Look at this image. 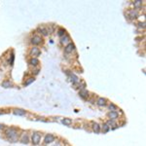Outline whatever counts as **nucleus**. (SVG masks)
<instances>
[{
  "label": "nucleus",
  "instance_id": "f257e3e1",
  "mask_svg": "<svg viewBox=\"0 0 146 146\" xmlns=\"http://www.w3.org/2000/svg\"><path fill=\"white\" fill-rule=\"evenodd\" d=\"M5 134L7 136V138L9 139L11 142H17L18 138H19V133L16 129L14 128H10L8 129L7 131L5 132Z\"/></svg>",
  "mask_w": 146,
  "mask_h": 146
},
{
  "label": "nucleus",
  "instance_id": "f03ea898",
  "mask_svg": "<svg viewBox=\"0 0 146 146\" xmlns=\"http://www.w3.org/2000/svg\"><path fill=\"white\" fill-rule=\"evenodd\" d=\"M40 141H41V133H33L31 135V142L33 143L34 145H37L40 143Z\"/></svg>",
  "mask_w": 146,
  "mask_h": 146
},
{
  "label": "nucleus",
  "instance_id": "7ed1b4c3",
  "mask_svg": "<svg viewBox=\"0 0 146 146\" xmlns=\"http://www.w3.org/2000/svg\"><path fill=\"white\" fill-rule=\"evenodd\" d=\"M29 55L32 56V58H37L41 55V51H40V49L37 48V47H33L31 48V50L29 51Z\"/></svg>",
  "mask_w": 146,
  "mask_h": 146
},
{
  "label": "nucleus",
  "instance_id": "20e7f679",
  "mask_svg": "<svg viewBox=\"0 0 146 146\" xmlns=\"http://www.w3.org/2000/svg\"><path fill=\"white\" fill-rule=\"evenodd\" d=\"M137 17H138V13H137L135 9H131L128 11V18L133 20V19H136Z\"/></svg>",
  "mask_w": 146,
  "mask_h": 146
},
{
  "label": "nucleus",
  "instance_id": "39448f33",
  "mask_svg": "<svg viewBox=\"0 0 146 146\" xmlns=\"http://www.w3.org/2000/svg\"><path fill=\"white\" fill-rule=\"evenodd\" d=\"M75 50V45L73 43H69L65 46V48H64V53L65 54H71L73 51Z\"/></svg>",
  "mask_w": 146,
  "mask_h": 146
},
{
  "label": "nucleus",
  "instance_id": "423d86ee",
  "mask_svg": "<svg viewBox=\"0 0 146 146\" xmlns=\"http://www.w3.org/2000/svg\"><path fill=\"white\" fill-rule=\"evenodd\" d=\"M31 43L33 45H39L42 43V37L39 35H34L31 38Z\"/></svg>",
  "mask_w": 146,
  "mask_h": 146
},
{
  "label": "nucleus",
  "instance_id": "0eeeda50",
  "mask_svg": "<svg viewBox=\"0 0 146 146\" xmlns=\"http://www.w3.org/2000/svg\"><path fill=\"white\" fill-rule=\"evenodd\" d=\"M53 141H55V136L51 133L46 134L45 135V138H44V143L45 144H49V143H52Z\"/></svg>",
  "mask_w": 146,
  "mask_h": 146
},
{
  "label": "nucleus",
  "instance_id": "6e6552de",
  "mask_svg": "<svg viewBox=\"0 0 146 146\" xmlns=\"http://www.w3.org/2000/svg\"><path fill=\"white\" fill-rule=\"evenodd\" d=\"M13 112L15 115H18V116H24L26 114V111L23 109H21V108H16L13 110Z\"/></svg>",
  "mask_w": 146,
  "mask_h": 146
},
{
  "label": "nucleus",
  "instance_id": "1a4fd4ad",
  "mask_svg": "<svg viewBox=\"0 0 146 146\" xmlns=\"http://www.w3.org/2000/svg\"><path fill=\"white\" fill-rule=\"evenodd\" d=\"M60 43L63 44V45H67V44H69V43H70V37H69V35L64 34V35L60 38Z\"/></svg>",
  "mask_w": 146,
  "mask_h": 146
},
{
  "label": "nucleus",
  "instance_id": "9d476101",
  "mask_svg": "<svg viewBox=\"0 0 146 146\" xmlns=\"http://www.w3.org/2000/svg\"><path fill=\"white\" fill-rule=\"evenodd\" d=\"M118 117H119V114H118V112L117 111H110L109 113H108V118H109V120H116V119H118Z\"/></svg>",
  "mask_w": 146,
  "mask_h": 146
},
{
  "label": "nucleus",
  "instance_id": "9b49d317",
  "mask_svg": "<svg viewBox=\"0 0 146 146\" xmlns=\"http://www.w3.org/2000/svg\"><path fill=\"white\" fill-rule=\"evenodd\" d=\"M79 95L82 97V99H88V97H89V92L87 90H85V89H82V90L79 92Z\"/></svg>",
  "mask_w": 146,
  "mask_h": 146
},
{
  "label": "nucleus",
  "instance_id": "f8f14e48",
  "mask_svg": "<svg viewBox=\"0 0 146 146\" xmlns=\"http://www.w3.org/2000/svg\"><path fill=\"white\" fill-rule=\"evenodd\" d=\"M21 143H23V144H27L28 142H29V137H28V135L26 134V133H23L22 135H21Z\"/></svg>",
  "mask_w": 146,
  "mask_h": 146
},
{
  "label": "nucleus",
  "instance_id": "ddd939ff",
  "mask_svg": "<svg viewBox=\"0 0 146 146\" xmlns=\"http://www.w3.org/2000/svg\"><path fill=\"white\" fill-rule=\"evenodd\" d=\"M92 128H93V131H94L95 133H100V126L97 124V123H94L93 126H92Z\"/></svg>",
  "mask_w": 146,
  "mask_h": 146
},
{
  "label": "nucleus",
  "instance_id": "4468645a",
  "mask_svg": "<svg viewBox=\"0 0 146 146\" xmlns=\"http://www.w3.org/2000/svg\"><path fill=\"white\" fill-rule=\"evenodd\" d=\"M97 105H99V106H105L106 105V99H103V97H99V99L96 101Z\"/></svg>",
  "mask_w": 146,
  "mask_h": 146
},
{
  "label": "nucleus",
  "instance_id": "2eb2a0df",
  "mask_svg": "<svg viewBox=\"0 0 146 146\" xmlns=\"http://www.w3.org/2000/svg\"><path fill=\"white\" fill-rule=\"evenodd\" d=\"M110 131V128L106 125V124H103L101 127H100V132H102V133H106Z\"/></svg>",
  "mask_w": 146,
  "mask_h": 146
},
{
  "label": "nucleus",
  "instance_id": "dca6fc26",
  "mask_svg": "<svg viewBox=\"0 0 146 146\" xmlns=\"http://www.w3.org/2000/svg\"><path fill=\"white\" fill-rule=\"evenodd\" d=\"M38 30H39L40 32H41L42 35H44V36H47V35L49 34L48 29H47L46 27H44V26H39V27H38Z\"/></svg>",
  "mask_w": 146,
  "mask_h": 146
},
{
  "label": "nucleus",
  "instance_id": "f3484780",
  "mask_svg": "<svg viewBox=\"0 0 146 146\" xmlns=\"http://www.w3.org/2000/svg\"><path fill=\"white\" fill-rule=\"evenodd\" d=\"M29 63L31 64L32 66H37L38 64H39V60L37 58H32L30 60H29Z\"/></svg>",
  "mask_w": 146,
  "mask_h": 146
},
{
  "label": "nucleus",
  "instance_id": "a211bd4d",
  "mask_svg": "<svg viewBox=\"0 0 146 146\" xmlns=\"http://www.w3.org/2000/svg\"><path fill=\"white\" fill-rule=\"evenodd\" d=\"M2 87L3 88H11V87H13V83L9 80H6L2 83Z\"/></svg>",
  "mask_w": 146,
  "mask_h": 146
},
{
  "label": "nucleus",
  "instance_id": "6ab92c4d",
  "mask_svg": "<svg viewBox=\"0 0 146 146\" xmlns=\"http://www.w3.org/2000/svg\"><path fill=\"white\" fill-rule=\"evenodd\" d=\"M62 124H63L64 126L69 127V126L72 124V120H71L70 118H64V119L62 120Z\"/></svg>",
  "mask_w": 146,
  "mask_h": 146
},
{
  "label": "nucleus",
  "instance_id": "aec40b11",
  "mask_svg": "<svg viewBox=\"0 0 146 146\" xmlns=\"http://www.w3.org/2000/svg\"><path fill=\"white\" fill-rule=\"evenodd\" d=\"M106 125L109 127V128H113V129H115L116 127V123H115V122L114 121H113V120H108L107 122H106Z\"/></svg>",
  "mask_w": 146,
  "mask_h": 146
},
{
  "label": "nucleus",
  "instance_id": "412c9836",
  "mask_svg": "<svg viewBox=\"0 0 146 146\" xmlns=\"http://www.w3.org/2000/svg\"><path fill=\"white\" fill-rule=\"evenodd\" d=\"M34 78L33 77H30V78H28L27 80H26V82H24V86H28V85H30L32 82H34Z\"/></svg>",
  "mask_w": 146,
  "mask_h": 146
},
{
  "label": "nucleus",
  "instance_id": "4be33fe9",
  "mask_svg": "<svg viewBox=\"0 0 146 146\" xmlns=\"http://www.w3.org/2000/svg\"><path fill=\"white\" fill-rule=\"evenodd\" d=\"M108 108H109L110 111H116V110H117V106H116L114 103H110L109 106H108Z\"/></svg>",
  "mask_w": 146,
  "mask_h": 146
},
{
  "label": "nucleus",
  "instance_id": "5701e85b",
  "mask_svg": "<svg viewBox=\"0 0 146 146\" xmlns=\"http://www.w3.org/2000/svg\"><path fill=\"white\" fill-rule=\"evenodd\" d=\"M58 34H59V36L62 37L64 34H66V33H65V29H63V28H60V29H59V31H58Z\"/></svg>",
  "mask_w": 146,
  "mask_h": 146
},
{
  "label": "nucleus",
  "instance_id": "b1692460",
  "mask_svg": "<svg viewBox=\"0 0 146 146\" xmlns=\"http://www.w3.org/2000/svg\"><path fill=\"white\" fill-rule=\"evenodd\" d=\"M133 4H134V7L140 8V6H141V4H142V1H140V0H137V1H134V2H133Z\"/></svg>",
  "mask_w": 146,
  "mask_h": 146
}]
</instances>
